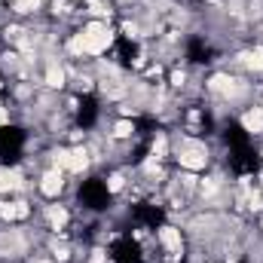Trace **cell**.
<instances>
[{
    "mask_svg": "<svg viewBox=\"0 0 263 263\" xmlns=\"http://www.w3.org/2000/svg\"><path fill=\"white\" fill-rule=\"evenodd\" d=\"M15 187H22V175L15 168H0V193H9Z\"/></svg>",
    "mask_w": 263,
    "mask_h": 263,
    "instance_id": "cell-8",
    "label": "cell"
},
{
    "mask_svg": "<svg viewBox=\"0 0 263 263\" xmlns=\"http://www.w3.org/2000/svg\"><path fill=\"white\" fill-rule=\"evenodd\" d=\"M245 65L251 67V70H263V46L251 49V52L245 55Z\"/></svg>",
    "mask_w": 263,
    "mask_h": 263,
    "instance_id": "cell-12",
    "label": "cell"
},
{
    "mask_svg": "<svg viewBox=\"0 0 263 263\" xmlns=\"http://www.w3.org/2000/svg\"><path fill=\"white\" fill-rule=\"evenodd\" d=\"M62 190H65V172H62V168L46 172V175H43V181H40V193H43V196H49V199H55Z\"/></svg>",
    "mask_w": 263,
    "mask_h": 263,
    "instance_id": "cell-4",
    "label": "cell"
},
{
    "mask_svg": "<svg viewBox=\"0 0 263 263\" xmlns=\"http://www.w3.org/2000/svg\"><path fill=\"white\" fill-rule=\"evenodd\" d=\"M28 214H31L28 202H3V205H0V217H3V220H22V217H28Z\"/></svg>",
    "mask_w": 263,
    "mask_h": 263,
    "instance_id": "cell-6",
    "label": "cell"
},
{
    "mask_svg": "<svg viewBox=\"0 0 263 263\" xmlns=\"http://www.w3.org/2000/svg\"><path fill=\"white\" fill-rule=\"evenodd\" d=\"M132 132H135V126H132V123H126V120L114 126V135H117V138H129Z\"/></svg>",
    "mask_w": 263,
    "mask_h": 263,
    "instance_id": "cell-16",
    "label": "cell"
},
{
    "mask_svg": "<svg viewBox=\"0 0 263 263\" xmlns=\"http://www.w3.org/2000/svg\"><path fill=\"white\" fill-rule=\"evenodd\" d=\"M242 126H245V132H251V135H260L263 132V110L260 107L245 110V114H242Z\"/></svg>",
    "mask_w": 263,
    "mask_h": 263,
    "instance_id": "cell-7",
    "label": "cell"
},
{
    "mask_svg": "<svg viewBox=\"0 0 263 263\" xmlns=\"http://www.w3.org/2000/svg\"><path fill=\"white\" fill-rule=\"evenodd\" d=\"M107 190H110V193H120V190H123V175H110Z\"/></svg>",
    "mask_w": 263,
    "mask_h": 263,
    "instance_id": "cell-18",
    "label": "cell"
},
{
    "mask_svg": "<svg viewBox=\"0 0 263 263\" xmlns=\"http://www.w3.org/2000/svg\"><path fill=\"white\" fill-rule=\"evenodd\" d=\"M260 193H263V190H260Z\"/></svg>",
    "mask_w": 263,
    "mask_h": 263,
    "instance_id": "cell-22",
    "label": "cell"
},
{
    "mask_svg": "<svg viewBox=\"0 0 263 263\" xmlns=\"http://www.w3.org/2000/svg\"><path fill=\"white\" fill-rule=\"evenodd\" d=\"M168 153V141H165V135H156L153 138V159H162Z\"/></svg>",
    "mask_w": 263,
    "mask_h": 263,
    "instance_id": "cell-13",
    "label": "cell"
},
{
    "mask_svg": "<svg viewBox=\"0 0 263 263\" xmlns=\"http://www.w3.org/2000/svg\"><path fill=\"white\" fill-rule=\"evenodd\" d=\"M86 165H89L86 150H70V165H67V172H86Z\"/></svg>",
    "mask_w": 263,
    "mask_h": 263,
    "instance_id": "cell-9",
    "label": "cell"
},
{
    "mask_svg": "<svg viewBox=\"0 0 263 263\" xmlns=\"http://www.w3.org/2000/svg\"><path fill=\"white\" fill-rule=\"evenodd\" d=\"M175 159H178L181 168H187V172H202V168L208 165V147H205L202 141H184V144H178Z\"/></svg>",
    "mask_w": 263,
    "mask_h": 263,
    "instance_id": "cell-2",
    "label": "cell"
},
{
    "mask_svg": "<svg viewBox=\"0 0 263 263\" xmlns=\"http://www.w3.org/2000/svg\"><path fill=\"white\" fill-rule=\"evenodd\" d=\"M49 223H52L55 230H62V227L67 223V211L59 208V205H52V208H49Z\"/></svg>",
    "mask_w": 263,
    "mask_h": 263,
    "instance_id": "cell-11",
    "label": "cell"
},
{
    "mask_svg": "<svg viewBox=\"0 0 263 263\" xmlns=\"http://www.w3.org/2000/svg\"><path fill=\"white\" fill-rule=\"evenodd\" d=\"M46 83L52 86V89H62L65 86V70L59 65H49V70H46Z\"/></svg>",
    "mask_w": 263,
    "mask_h": 263,
    "instance_id": "cell-10",
    "label": "cell"
},
{
    "mask_svg": "<svg viewBox=\"0 0 263 263\" xmlns=\"http://www.w3.org/2000/svg\"><path fill=\"white\" fill-rule=\"evenodd\" d=\"M0 123H6V107L0 104Z\"/></svg>",
    "mask_w": 263,
    "mask_h": 263,
    "instance_id": "cell-21",
    "label": "cell"
},
{
    "mask_svg": "<svg viewBox=\"0 0 263 263\" xmlns=\"http://www.w3.org/2000/svg\"><path fill=\"white\" fill-rule=\"evenodd\" d=\"M159 242L165 245V251H168V257H172V260H181V254H184L181 230H175V227H162V230H159Z\"/></svg>",
    "mask_w": 263,
    "mask_h": 263,
    "instance_id": "cell-3",
    "label": "cell"
},
{
    "mask_svg": "<svg viewBox=\"0 0 263 263\" xmlns=\"http://www.w3.org/2000/svg\"><path fill=\"white\" fill-rule=\"evenodd\" d=\"M89 6H92L89 12H92V15H98V18H104V15H110V9H104V3H101V0H92Z\"/></svg>",
    "mask_w": 263,
    "mask_h": 263,
    "instance_id": "cell-17",
    "label": "cell"
},
{
    "mask_svg": "<svg viewBox=\"0 0 263 263\" xmlns=\"http://www.w3.org/2000/svg\"><path fill=\"white\" fill-rule=\"evenodd\" d=\"M211 92H220V95H233V92H239L242 86H239V80L236 77H227V73H217V77H211Z\"/></svg>",
    "mask_w": 263,
    "mask_h": 263,
    "instance_id": "cell-5",
    "label": "cell"
},
{
    "mask_svg": "<svg viewBox=\"0 0 263 263\" xmlns=\"http://www.w3.org/2000/svg\"><path fill=\"white\" fill-rule=\"evenodd\" d=\"M80 37H83V52L86 55H101L114 43V31L107 28V22H89L80 31Z\"/></svg>",
    "mask_w": 263,
    "mask_h": 263,
    "instance_id": "cell-1",
    "label": "cell"
},
{
    "mask_svg": "<svg viewBox=\"0 0 263 263\" xmlns=\"http://www.w3.org/2000/svg\"><path fill=\"white\" fill-rule=\"evenodd\" d=\"M184 80H187V77H184L181 70H175V73H172V83H175V86H184Z\"/></svg>",
    "mask_w": 263,
    "mask_h": 263,
    "instance_id": "cell-20",
    "label": "cell"
},
{
    "mask_svg": "<svg viewBox=\"0 0 263 263\" xmlns=\"http://www.w3.org/2000/svg\"><path fill=\"white\" fill-rule=\"evenodd\" d=\"M40 3L43 0H15V12H34V9H40Z\"/></svg>",
    "mask_w": 263,
    "mask_h": 263,
    "instance_id": "cell-14",
    "label": "cell"
},
{
    "mask_svg": "<svg viewBox=\"0 0 263 263\" xmlns=\"http://www.w3.org/2000/svg\"><path fill=\"white\" fill-rule=\"evenodd\" d=\"M52 9L55 12H67V0H52Z\"/></svg>",
    "mask_w": 263,
    "mask_h": 263,
    "instance_id": "cell-19",
    "label": "cell"
},
{
    "mask_svg": "<svg viewBox=\"0 0 263 263\" xmlns=\"http://www.w3.org/2000/svg\"><path fill=\"white\" fill-rule=\"evenodd\" d=\"M217 190H220V184H217L214 178H205V181H202V196H214Z\"/></svg>",
    "mask_w": 263,
    "mask_h": 263,
    "instance_id": "cell-15",
    "label": "cell"
}]
</instances>
